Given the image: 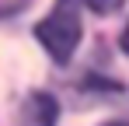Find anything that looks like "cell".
<instances>
[{
  "instance_id": "obj_1",
  "label": "cell",
  "mask_w": 129,
  "mask_h": 126,
  "mask_svg": "<svg viewBox=\"0 0 129 126\" xmlns=\"http://www.w3.org/2000/svg\"><path fill=\"white\" fill-rule=\"evenodd\" d=\"M35 35L49 49V56L56 63H70L73 49L80 46V7L77 4H56L35 28Z\"/></svg>"
},
{
  "instance_id": "obj_2",
  "label": "cell",
  "mask_w": 129,
  "mask_h": 126,
  "mask_svg": "<svg viewBox=\"0 0 129 126\" xmlns=\"http://www.w3.org/2000/svg\"><path fill=\"white\" fill-rule=\"evenodd\" d=\"M59 123V105L52 95L45 91H31L21 102V112H18V126H56Z\"/></svg>"
},
{
  "instance_id": "obj_3",
  "label": "cell",
  "mask_w": 129,
  "mask_h": 126,
  "mask_svg": "<svg viewBox=\"0 0 129 126\" xmlns=\"http://www.w3.org/2000/svg\"><path fill=\"white\" fill-rule=\"evenodd\" d=\"M122 49L129 53V25H126V32H122Z\"/></svg>"
},
{
  "instance_id": "obj_4",
  "label": "cell",
  "mask_w": 129,
  "mask_h": 126,
  "mask_svg": "<svg viewBox=\"0 0 129 126\" xmlns=\"http://www.w3.org/2000/svg\"><path fill=\"white\" fill-rule=\"evenodd\" d=\"M105 126H129V123H122V119H112V123H105Z\"/></svg>"
}]
</instances>
